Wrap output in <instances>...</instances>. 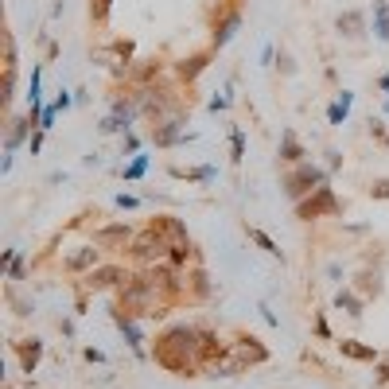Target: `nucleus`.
Listing matches in <instances>:
<instances>
[{"instance_id": "c85d7f7f", "label": "nucleus", "mask_w": 389, "mask_h": 389, "mask_svg": "<svg viewBox=\"0 0 389 389\" xmlns=\"http://www.w3.org/2000/svg\"><path fill=\"white\" fill-rule=\"evenodd\" d=\"M148 164H152V156H145V152H136V156L129 160V168L121 171V175H125V183H136V179H145Z\"/></svg>"}, {"instance_id": "9d476101", "label": "nucleus", "mask_w": 389, "mask_h": 389, "mask_svg": "<svg viewBox=\"0 0 389 389\" xmlns=\"http://www.w3.org/2000/svg\"><path fill=\"white\" fill-rule=\"evenodd\" d=\"M133 226L129 222H110V226H97L94 230V245L97 249H129L133 242Z\"/></svg>"}, {"instance_id": "393cba45", "label": "nucleus", "mask_w": 389, "mask_h": 389, "mask_svg": "<svg viewBox=\"0 0 389 389\" xmlns=\"http://www.w3.org/2000/svg\"><path fill=\"white\" fill-rule=\"evenodd\" d=\"M351 101H354L351 90H339V94H335V101H331V110H327V121H331V125H342V121H347Z\"/></svg>"}, {"instance_id": "79ce46f5", "label": "nucleus", "mask_w": 389, "mask_h": 389, "mask_svg": "<svg viewBox=\"0 0 389 389\" xmlns=\"http://www.w3.org/2000/svg\"><path fill=\"white\" fill-rule=\"evenodd\" d=\"M226 105H230V97L222 94V97H210V110H226Z\"/></svg>"}, {"instance_id": "0eeeda50", "label": "nucleus", "mask_w": 389, "mask_h": 389, "mask_svg": "<svg viewBox=\"0 0 389 389\" xmlns=\"http://www.w3.org/2000/svg\"><path fill=\"white\" fill-rule=\"evenodd\" d=\"M129 277H133V273H129L125 265H117V261H113V265H97V268H90L82 284H86L90 292H105V288H121Z\"/></svg>"}, {"instance_id": "6ab92c4d", "label": "nucleus", "mask_w": 389, "mask_h": 389, "mask_svg": "<svg viewBox=\"0 0 389 389\" xmlns=\"http://www.w3.org/2000/svg\"><path fill=\"white\" fill-rule=\"evenodd\" d=\"M280 160H284V164H292V168H296V164H304V145H300V136L292 133V129H284V133H280V152H277Z\"/></svg>"}, {"instance_id": "39448f33", "label": "nucleus", "mask_w": 389, "mask_h": 389, "mask_svg": "<svg viewBox=\"0 0 389 389\" xmlns=\"http://www.w3.org/2000/svg\"><path fill=\"white\" fill-rule=\"evenodd\" d=\"M168 249H171V245L160 238V230L145 226V230L133 234V242H129L125 253L133 257V261H140V265H156V261H168Z\"/></svg>"}, {"instance_id": "7ed1b4c3", "label": "nucleus", "mask_w": 389, "mask_h": 389, "mask_svg": "<svg viewBox=\"0 0 389 389\" xmlns=\"http://www.w3.org/2000/svg\"><path fill=\"white\" fill-rule=\"evenodd\" d=\"M331 183V175L323 168H316V164H296V168L280 179V187H284V194H288L292 203H300V199H308L312 191H319V187H327Z\"/></svg>"}, {"instance_id": "bb28decb", "label": "nucleus", "mask_w": 389, "mask_h": 389, "mask_svg": "<svg viewBox=\"0 0 389 389\" xmlns=\"http://www.w3.org/2000/svg\"><path fill=\"white\" fill-rule=\"evenodd\" d=\"M175 179H194V183H214V175L218 171L210 168V164H203V168H191V171H183V168H168Z\"/></svg>"}, {"instance_id": "58836bf2", "label": "nucleus", "mask_w": 389, "mask_h": 389, "mask_svg": "<svg viewBox=\"0 0 389 389\" xmlns=\"http://www.w3.org/2000/svg\"><path fill=\"white\" fill-rule=\"evenodd\" d=\"M86 362H94V366H101V362H105V351H97V347H86Z\"/></svg>"}, {"instance_id": "4be33fe9", "label": "nucleus", "mask_w": 389, "mask_h": 389, "mask_svg": "<svg viewBox=\"0 0 389 389\" xmlns=\"http://www.w3.org/2000/svg\"><path fill=\"white\" fill-rule=\"evenodd\" d=\"M210 66V51H203V55H191V59L175 62V78H183V82H194L199 74Z\"/></svg>"}, {"instance_id": "7c9ffc66", "label": "nucleus", "mask_w": 389, "mask_h": 389, "mask_svg": "<svg viewBox=\"0 0 389 389\" xmlns=\"http://www.w3.org/2000/svg\"><path fill=\"white\" fill-rule=\"evenodd\" d=\"M110 8H113V0H90V16H94V24H105V20H110Z\"/></svg>"}, {"instance_id": "f03ea898", "label": "nucleus", "mask_w": 389, "mask_h": 389, "mask_svg": "<svg viewBox=\"0 0 389 389\" xmlns=\"http://www.w3.org/2000/svg\"><path fill=\"white\" fill-rule=\"evenodd\" d=\"M117 304L136 319H148V316H164V308H168V296L156 288V280L148 277V273H133V277L125 280L121 288H117Z\"/></svg>"}, {"instance_id": "c03bdc74", "label": "nucleus", "mask_w": 389, "mask_h": 389, "mask_svg": "<svg viewBox=\"0 0 389 389\" xmlns=\"http://www.w3.org/2000/svg\"><path fill=\"white\" fill-rule=\"evenodd\" d=\"M377 90H381V94H389V74H381V78H377Z\"/></svg>"}, {"instance_id": "412c9836", "label": "nucleus", "mask_w": 389, "mask_h": 389, "mask_svg": "<svg viewBox=\"0 0 389 389\" xmlns=\"http://www.w3.org/2000/svg\"><path fill=\"white\" fill-rule=\"evenodd\" d=\"M335 27H339V36H347V39H362L366 36V16L358 12V8H351V12H342L339 20H335Z\"/></svg>"}, {"instance_id": "1a4fd4ad", "label": "nucleus", "mask_w": 389, "mask_h": 389, "mask_svg": "<svg viewBox=\"0 0 389 389\" xmlns=\"http://www.w3.org/2000/svg\"><path fill=\"white\" fill-rule=\"evenodd\" d=\"M230 342H222L214 331H207V327H199V366H218V362H226L230 358Z\"/></svg>"}, {"instance_id": "e433bc0d", "label": "nucleus", "mask_w": 389, "mask_h": 389, "mask_svg": "<svg viewBox=\"0 0 389 389\" xmlns=\"http://www.w3.org/2000/svg\"><path fill=\"white\" fill-rule=\"evenodd\" d=\"M136 152H140V136L125 133V156H136Z\"/></svg>"}, {"instance_id": "c756f323", "label": "nucleus", "mask_w": 389, "mask_h": 389, "mask_svg": "<svg viewBox=\"0 0 389 389\" xmlns=\"http://www.w3.org/2000/svg\"><path fill=\"white\" fill-rule=\"evenodd\" d=\"M230 160H234V164H242V160H245V133H242V125H234V129H230Z\"/></svg>"}, {"instance_id": "a878e982", "label": "nucleus", "mask_w": 389, "mask_h": 389, "mask_svg": "<svg viewBox=\"0 0 389 389\" xmlns=\"http://www.w3.org/2000/svg\"><path fill=\"white\" fill-rule=\"evenodd\" d=\"M374 36L381 43H389V4L386 0H374Z\"/></svg>"}, {"instance_id": "9b49d317", "label": "nucleus", "mask_w": 389, "mask_h": 389, "mask_svg": "<svg viewBox=\"0 0 389 389\" xmlns=\"http://www.w3.org/2000/svg\"><path fill=\"white\" fill-rule=\"evenodd\" d=\"M183 117L175 113V117H168V121H160L156 129H152V145L156 148H171V145H183V140H191V133H183Z\"/></svg>"}, {"instance_id": "4c0bfd02", "label": "nucleus", "mask_w": 389, "mask_h": 389, "mask_svg": "<svg viewBox=\"0 0 389 389\" xmlns=\"http://www.w3.org/2000/svg\"><path fill=\"white\" fill-rule=\"evenodd\" d=\"M43 133H47V129H36V133H32V140H27V152H32V156L43 148Z\"/></svg>"}, {"instance_id": "473e14b6", "label": "nucleus", "mask_w": 389, "mask_h": 389, "mask_svg": "<svg viewBox=\"0 0 389 389\" xmlns=\"http://www.w3.org/2000/svg\"><path fill=\"white\" fill-rule=\"evenodd\" d=\"M374 386H389V362H374Z\"/></svg>"}, {"instance_id": "2eb2a0df", "label": "nucleus", "mask_w": 389, "mask_h": 389, "mask_svg": "<svg viewBox=\"0 0 389 389\" xmlns=\"http://www.w3.org/2000/svg\"><path fill=\"white\" fill-rule=\"evenodd\" d=\"M335 347H339V354L342 358H351V362H370L374 366L377 358H381L370 342H358V339H335Z\"/></svg>"}, {"instance_id": "a18cd8bd", "label": "nucleus", "mask_w": 389, "mask_h": 389, "mask_svg": "<svg viewBox=\"0 0 389 389\" xmlns=\"http://www.w3.org/2000/svg\"><path fill=\"white\" fill-rule=\"evenodd\" d=\"M386 148H389V136H386Z\"/></svg>"}, {"instance_id": "5701e85b", "label": "nucleus", "mask_w": 389, "mask_h": 389, "mask_svg": "<svg viewBox=\"0 0 389 389\" xmlns=\"http://www.w3.org/2000/svg\"><path fill=\"white\" fill-rule=\"evenodd\" d=\"M32 129H39L32 117H16L12 129H8V152H16V148L24 145V140H32Z\"/></svg>"}, {"instance_id": "f8f14e48", "label": "nucleus", "mask_w": 389, "mask_h": 389, "mask_svg": "<svg viewBox=\"0 0 389 389\" xmlns=\"http://www.w3.org/2000/svg\"><path fill=\"white\" fill-rule=\"evenodd\" d=\"M354 292H358V296H362V300H377V296H381V292H386V277H381V268H358V273H354V284H351Z\"/></svg>"}, {"instance_id": "cd10ccee", "label": "nucleus", "mask_w": 389, "mask_h": 389, "mask_svg": "<svg viewBox=\"0 0 389 389\" xmlns=\"http://www.w3.org/2000/svg\"><path fill=\"white\" fill-rule=\"evenodd\" d=\"M168 261H171V265H179V268H187V261H199V253H194L191 242H175L168 249Z\"/></svg>"}, {"instance_id": "ea45409f", "label": "nucleus", "mask_w": 389, "mask_h": 389, "mask_svg": "<svg viewBox=\"0 0 389 389\" xmlns=\"http://www.w3.org/2000/svg\"><path fill=\"white\" fill-rule=\"evenodd\" d=\"M71 101H74V97L66 94V90H59V97H55V110H59V113H62V110H71Z\"/></svg>"}, {"instance_id": "aec40b11", "label": "nucleus", "mask_w": 389, "mask_h": 389, "mask_svg": "<svg viewBox=\"0 0 389 389\" xmlns=\"http://www.w3.org/2000/svg\"><path fill=\"white\" fill-rule=\"evenodd\" d=\"M335 308H339L342 316L362 319V312H366V300H362V296H358L354 288H339V292H335Z\"/></svg>"}, {"instance_id": "6e6552de", "label": "nucleus", "mask_w": 389, "mask_h": 389, "mask_svg": "<svg viewBox=\"0 0 389 389\" xmlns=\"http://www.w3.org/2000/svg\"><path fill=\"white\" fill-rule=\"evenodd\" d=\"M110 316H113V323H117V331L125 335V342H129V351L136 354V358H148V351H145V331H140V323H136V316H129L121 304L117 308H110Z\"/></svg>"}, {"instance_id": "2f4dec72", "label": "nucleus", "mask_w": 389, "mask_h": 389, "mask_svg": "<svg viewBox=\"0 0 389 389\" xmlns=\"http://www.w3.org/2000/svg\"><path fill=\"white\" fill-rule=\"evenodd\" d=\"M370 199H374V203H386V199H389V179H374V183H370Z\"/></svg>"}, {"instance_id": "a211bd4d", "label": "nucleus", "mask_w": 389, "mask_h": 389, "mask_svg": "<svg viewBox=\"0 0 389 389\" xmlns=\"http://www.w3.org/2000/svg\"><path fill=\"white\" fill-rule=\"evenodd\" d=\"M238 27H242V12H238V8H226V16L214 24V43H210V47L222 51L234 39V32H238Z\"/></svg>"}, {"instance_id": "b1692460", "label": "nucleus", "mask_w": 389, "mask_h": 389, "mask_svg": "<svg viewBox=\"0 0 389 389\" xmlns=\"http://www.w3.org/2000/svg\"><path fill=\"white\" fill-rule=\"evenodd\" d=\"M245 234H249V242H253L257 249H261V253H268V257H277V261H284V253H280V245L273 242V238H268V234L261 230V226H245Z\"/></svg>"}, {"instance_id": "dca6fc26", "label": "nucleus", "mask_w": 389, "mask_h": 389, "mask_svg": "<svg viewBox=\"0 0 389 389\" xmlns=\"http://www.w3.org/2000/svg\"><path fill=\"white\" fill-rule=\"evenodd\" d=\"M187 292H191L194 300H207V296H214V280H210V273L199 265V261L187 268Z\"/></svg>"}, {"instance_id": "72a5a7b5", "label": "nucleus", "mask_w": 389, "mask_h": 389, "mask_svg": "<svg viewBox=\"0 0 389 389\" xmlns=\"http://www.w3.org/2000/svg\"><path fill=\"white\" fill-rule=\"evenodd\" d=\"M27 277V268H24V253H16L12 268H8V280H24Z\"/></svg>"}, {"instance_id": "20e7f679", "label": "nucleus", "mask_w": 389, "mask_h": 389, "mask_svg": "<svg viewBox=\"0 0 389 389\" xmlns=\"http://www.w3.org/2000/svg\"><path fill=\"white\" fill-rule=\"evenodd\" d=\"M342 210V203H339V194H335V187H319V191H312L308 199H300L296 203V218L300 222H312V218H335Z\"/></svg>"}, {"instance_id": "f257e3e1", "label": "nucleus", "mask_w": 389, "mask_h": 389, "mask_svg": "<svg viewBox=\"0 0 389 389\" xmlns=\"http://www.w3.org/2000/svg\"><path fill=\"white\" fill-rule=\"evenodd\" d=\"M152 358H156V366H164L168 374L194 377V370H199V327H187V323L164 327L156 335Z\"/></svg>"}, {"instance_id": "f3484780", "label": "nucleus", "mask_w": 389, "mask_h": 389, "mask_svg": "<svg viewBox=\"0 0 389 389\" xmlns=\"http://www.w3.org/2000/svg\"><path fill=\"white\" fill-rule=\"evenodd\" d=\"M16 358H20V370L24 374H36V366H39V358H43V339H24V342H16Z\"/></svg>"}, {"instance_id": "423d86ee", "label": "nucleus", "mask_w": 389, "mask_h": 389, "mask_svg": "<svg viewBox=\"0 0 389 389\" xmlns=\"http://www.w3.org/2000/svg\"><path fill=\"white\" fill-rule=\"evenodd\" d=\"M148 277L156 280V288L168 296V300H179L183 292H187V268L171 265V261H156V265H148Z\"/></svg>"}, {"instance_id": "37998d69", "label": "nucleus", "mask_w": 389, "mask_h": 389, "mask_svg": "<svg viewBox=\"0 0 389 389\" xmlns=\"http://www.w3.org/2000/svg\"><path fill=\"white\" fill-rule=\"evenodd\" d=\"M327 156H331V160H327V168H331V171H339V168H342V156H339V152H327Z\"/></svg>"}, {"instance_id": "a19ab883", "label": "nucleus", "mask_w": 389, "mask_h": 389, "mask_svg": "<svg viewBox=\"0 0 389 389\" xmlns=\"http://www.w3.org/2000/svg\"><path fill=\"white\" fill-rule=\"evenodd\" d=\"M257 312H261V316H265V323H273V327H280V319L273 316V308H268V304H257Z\"/></svg>"}, {"instance_id": "c9c22d12", "label": "nucleus", "mask_w": 389, "mask_h": 389, "mask_svg": "<svg viewBox=\"0 0 389 389\" xmlns=\"http://www.w3.org/2000/svg\"><path fill=\"white\" fill-rule=\"evenodd\" d=\"M117 207H121V210H136V207H140V199L129 194V191H121V194H117Z\"/></svg>"}, {"instance_id": "f704fd0d", "label": "nucleus", "mask_w": 389, "mask_h": 389, "mask_svg": "<svg viewBox=\"0 0 389 389\" xmlns=\"http://www.w3.org/2000/svg\"><path fill=\"white\" fill-rule=\"evenodd\" d=\"M316 335H319V339H335V335H331V327H327V316H323V312H316Z\"/></svg>"}, {"instance_id": "4468645a", "label": "nucleus", "mask_w": 389, "mask_h": 389, "mask_svg": "<svg viewBox=\"0 0 389 389\" xmlns=\"http://www.w3.org/2000/svg\"><path fill=\"white\" fill-rule=\"evenodd\" d=\"M152 230H160V238L168 245L175 242H191V234H187V226H183V218H175V214H156V218L148 222Z\"/></svg>"}, {"instance_id": "ddd939ff", "label": "nucleus", "mask_w": 389, "mask_h": 389, "mask_svg": "<svg viewBox=\"0 0 389 389\" xmlns=\"http://www.w3.org/2000/svg\"><path fill=\"white\" fill-rule=\"evenodd\" d=\"M101 265V249H97L94 242L90 245H78V249H74V253H66V261H62V268H66V273H90V268H97Z\"/></svg>"}]
</instances>
